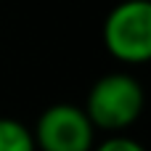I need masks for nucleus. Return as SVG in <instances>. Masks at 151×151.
Wrapping results in <instances>:
<instances>
[{
  "instance_id": "obj_1",
  "label": "nucleus",
  "mask_w": 151,
  "mask_h": 151,
  "mask_svg": "<svg viewBox=\"0 0 151 151\" xmlns=\"http://www.w3.org/2000/svg\"><path fill=\"white\" fill-rule=\"evenodd\" d=\"M143 88L138 77L130 72H109L93 82L85 98V114L96 130H106L109 135L125 133L143 114Z\"/></svg>"
},
{
  "instance_id": "obj_2",
  "label": "nucleus",
  "mask_w": 151,
  "mask_h": 151,
  "mask_svg": "<svg viewBox=\"0 0 151 151\" xmlns=\"http://www.w3.org/2000/svg\"><path fill=\"white\" fill-rule=\"evenodd\" d=\"M104 48L119 64H146L151 58V3L122 0L104 19Z\"/></svg>"
},
{
  "instance_id": "obj_3",
  "label": "nucleus",
  "mask_w": 151,
  "mask_h": 151,
  "mask_svg": "<svg viewBox=\"0 0 151 151\" xmlns=\"http://www.w3.org/2000/svg\"><path fill=\"white\" fill-rule=\"evenodd\" d=\"M96 133L85 109L74 104L48 106L32 127L37 151H93Z\"/></svg>"
},
{
  "instance_id": "obj_4",
  "label": "nucleus",
  "mask_w": 151,
  "mask_h": 151,
  "mask_svg": "<svg viewBox=\"0 0 151 151\" xmlns=\"http://www.w3.org/2000/svg\"><path fill=\"white\" fill-rule=\"evenodd\" d=\"M0 151H37L32 127L13 117H0Z\"/></svg>"
},
{
  "instance_id": "obj_5",
  "label": "nucleus",
  "mask_w": 151,
  "mask_h": 151,
  "mask_svg": "<svg viewBox=\"0 0 151 151\" xmlns=\"http://www.w3.org/2000/svg\"><path fill=\"white\" fill-rule=\"evenodd\" d=\"M93 151H146L135 138L125 135V133H117V135H109L106 141H101L98 146H93Z\"/></svg>"
}]
</instances>
